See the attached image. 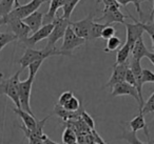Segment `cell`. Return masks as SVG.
Masks as SVG:
<instances>
[{"label":"cell","instance_id":"cell-33","mask_svg":"<svg viewBox=\"0 0 154 144\" xmlns=\"http://www.w3.org/2000/svg\"><path fill=\"white\" fill-rule=\"evenodd\" d=\"M143 30H145V32L148 33V35H149L150 38H151L152 49H153V51H154V23L153 22H148V23L143 22Z\"/></svg>","mask_w":154,"mask_h":144},{"label":"cell","instance_id":"cell-36","mask_svg":"<svg viewBox=\"0 0 154 144\" xmlns=\"http://www.w3.org/2000/svg\"><path fill=\"white\" fill-rule=\"evenodd\" d=\"M73 96H74V95H73V92H71V91L64 92V93H62L61 95L59 96V99H58V104H59V105H61V106H63L64 104H66V102H68L69 100L73 97Z\"/></svg>","mask_w":154,"mask_h":144},{"label":"cell","instance_id":"cell-43","mask_svg":"<svg viewBox=\"0 0 154 144\" xmlns=\"http://www.w3.org/2000/svg\"><path fill=\"white\" fill-rule=\"evenodd\" d=\"M150 18H151V19H153V23H154V12H152V13H151V17H150Z\"/></svg>","mask_w":154,"mask_h":144},{"label":"cell","instance_id":"cell-11","mask_svg":"<svg viewBox=\"0 0 154 144\" xmlns=\"http://www.w3.org/2000/svg\"><path fill=\"white\" fill-rule=\"evenodd\" d=\"M113 72L110 77L108 83L105 85V87H113L114 85L118 84L120 82H125L126 80V74L129 68V61L125 62L122 64H113Z\"/></svg>","mask_w":154,"mask_h":144},{"label":"cell","instance_id":"cell-8","mask_svg":"<svg viewBox=\"0 0 154 144\" xmlns=\"http://www.w3.org/2000/svg\"><path fill=\"white\" fill-rule=\"evenodd\" d=\"M93 22H94V14L91 13L82 20L71 21L70 26L72 28V30L74 31V33L77 36L88 41L89 37H90L91 26H92Z\"/></svg>","mask_w":154,"mask_h":144},{"label":"cell","instance_id":"cell-9","mask_svg":"<svg viewBox=\"0 0 154 144\" xmlns=\"http://www.w3.org/2000/svg\"><path fill=\"white\" fill-rule=\"evenodd\" d=\"M126 15L122 13L118 8H106L103 11V15L97 19L96 22H103V24L111 26L112 23H126Z\"/></svg>","mask_w":154,"mask_h":144},{"label":"cell","instance_id":"cell-34","mask_svg":"<svg viewBox=\"0 0 154 144\" xmlns=\"http://www.w3.org/2000/svg\"><path fill=\"white\" fill-rule=\"evenodd\" d=\"M141 79H143V83H154V73L147 68H143Z\"/></svg>","mask_w":154,"mask_h":144},{"label":"cell","instance_id":"cell-5","mask_svg":"<svg viewBox=\"0 0 154 144\" xmlns=\"http://www.w3.org/2000/svg\"><path fill=\"white\" fill-rule=\"evenodd\" d=\"M86 42L87 40L77 36L74 33V31L72 30V28L69 26L66 31V34L63 36V41H62L60 51L63 52L64 54H66V56H71L72 55V52L75 49H78V47L85 45Z\"/></svg>","mask_w":154,"mask_h":144},{"label":"cell","instance_id":"cell-10","mask_svg":"<svg viewBox=\"0 0 154 144\" xmlns=\"http://www.w3.org/2000/svg\"><path fill=\"white\" fill-rule=\"evenodd\" d=\"M53 28H54L53 23L43 24V26H41L37 32L33 33L32 36L28 37L26 39L22 40L20 43H22L26 49H33V46H35L39 41L43 40V39H48V37L50 36V34H51Z\"/></svg>","mask_w":154,"mask_h":144},{"label":"cell","instance_id":"cell-23","mask_svg":"<svg viewBox=\"0 0 154 144\" xmlns=\"http://www.w3.org/2000/svg\"><path fill=\"white\" fill-rule=\"evenodd\" d=\"M107 26V24L99 23V22H93L92 26H91V32H90V37L89 40H94V39L100 38L101 33H103V28Z\"/></svg>","mask_w":154,"mask_h":144},{"label":"cell","instance_id":"cell-6","mask_svg":"<svg viewBox=\"0 0 154 144\" xmlns=\"http://www.w3.org/2000/svg\"><path fill=\"white\" fill-rule=\"evenodd\" d=\"M33 82H34V79L29 77L26 80L20 81L19 82V102H20V108L24 112H26L28 114L32 115L33 114L32 110H31V105H30V99H31V92H32V86H33Z\"/></svg>","mask_w":154,"mask_h":144},{"label":"cell","instance_id":"cell-45","mask_svg":"<svg viewBox=\"0 0 154 144\" xmlns=\"http://www.w3.org/2000/svg\"><path fill=\"white\" fill-rule=\"evenodd\" d=\"M3 78V74L1 72H0V79H2Z\"/></svg>","mask_w":154,"mask_h":144},{"label":"cell","instance_id":"cell-26","mask_svg":"<svg viewBox=\"0 0 154 144\" xmlns=\"http://www.w3.org/2000/svg\"><path fill=\"white\" fill-rule=\"evenodd\" d=\"M17 40L16 36L12 33H0V51L7 44Z\"/></svg>","mask_w":154,"mask_h":144},{"label":"cell","instance_id":"cell-13","mask_svg":"<svg viewBox=\"0 0 154 144\" xmlns=\"http://www.w3.org/2000/svg\"><path fill=\"white\" fill-rule=\"evenodd\" d=\"M7 26L12 31V34H14L16 36L18 42H21L22 40L28 38L29 34L31 33V30L29 28V26L22 20H11V21L8 22Z\"/></svg>","mask_w":154,"mask_h":144},{"label":"cell","instance_id":"cell-41","mask_svg":"<svg viewBox=\"0 0 154 144\" xmlns=\"http://www.w3.org/2000/svg\"><path fill=\"white\" fill-rule=\"evenodd\" d=\"M116 2H117L120 7H127L129 3H132L131 0H116Z\"/></svg>","mask_w":154,"mask_h":144},{"label":"cell","instance_id":"cell-1","mask_svg":"<svg viewBox=\"0 0 154 144\" xmlns=\"http://www.w3.org/2000/svg\"><path fill=\"white\" fill-rule=\"evenodd\" d=\"M66 56L63 52L60 50H57L56 47L54 49H48L45 47L42 50H34V49H26L22 57L19 59V63L21 65V70H23L26 68H28L31 63L38 60H45L47 58L53 57V56Z\"/></svg>","mask_w":154,"mask_h":144},{"label":"cell","instance_id":"cell-42","mask_svg":"<svg viewBox=\"0 0 154 144\" xmlns=\"http://www.w3.org/2000/svg\"><path fill=\"white\" fill-rule=\"evenodd\" d=\"M147 58L149 59V61L154 65V53H150V52H149V53H148V55H147Z\"/></svg>","mask_w":154,"mask_h":144},{"label":"cell","instance_id":"cell-17","mask_svg":"<svg viewBox=\"0 0 154 144\" xmlns=\"http://www.w3.org/2000/svg\"><path fill=\"white\" fill-rule=\"evenodd\" d=\"M68 0H50V7L49 11L45 15H43V21H47V23H52L54 20V18L56 17L57 11L61 8H63V5L66 3Z\"/></svg>","mask_w":154,"mask_h":144},{"label":"cell","instance_id":"cell-18","mask_svg":"<svg viewBox=\"0 0 154 144\" xmlns=\"http://www.w3.org/2000/svg\"><path fill=\"white\" fill-rule=\"evenodd\" d=\"M82 110H84V108H82V107L78 110H76V112H69L63 106L59 105V104L57 103L55 105V107H54V114L57 115L58 117H60L63 121H66V120H71V119L80 117Z\"/></svg>","mask_w":154,"mask_h":144},{"label":"cell","instance_id":"cell-12","mask_svg":"<svg viewBox=\"0 0 154 144\" xmlns=\"http://www.w3.org/2000/svg\"><path fill=\"white\" fill-rule=\"evenodd\" d=\"M112 97H118V96H131L133 97L138 103V108L140 106V100L138 97V93H137L136 88L132 85H130L129 83L125 82H120L118 84L114 85L112 87V93H111Z\"/></svg>","mask_w":154,"mask_h":144},{"label":"cell","instance_id":"cell-3","mask_svg":"<svg viewBox=\"0 0 154 144\" xmlns=\"http://www.w3.org/2000/svg\"><path fill=\"white\" fill-rule=\"evenodd\" d=\"M22 70L20 68L16 74H14L12 77H10L7 80H2L0 82V95H5L14 102L16 105V108H20L19 102V76L21 74Z\"/></svg>","mask_w":154,"mask_h":144},{"label":"cell","instance_id":"cell-35","mask_svg":"<svg viewBox=\"0 0 154 144\" xmlns=\"http://www.w3.org/2000/svg\"><path fill=\"white\" fill-rule=\"evenodd\" d=\"M80 117L82 118V120H84V122L86 123L87 125H88L89 127H90L91 129H94L95 127V124H94V120L92 119V117L90 116V115L88 114V112H86V110H82V115H80Z\"/></svg>","mask_w":154,"mask_h":144},{"label":"cell","instance_id":"cell-29","mask_svg":"<svg viewBox=\"0 0 154 144\" xmlns=\"http://www.w3.org/2000/svg\"><path fill=\"white\" fill-rule=\"evenodd\" d=\"M139 112H141L143 116L147 114H150V112H154V92H153V94L150 96L149 99L147 100V102L143 103V108L139 110Z\"/></svg>","mask_w":154,"mask_h":144},{"label":"cell","instance_id":"cell-16","mask_svg":"<svg viewBox=\"0 0 154 144\" xmlns=\"http://www.w3.org/2000/svg\"><path fill=\"white\" fill-rule=\"evenodd\" d=\"M128 125L129 127L131 128V131L133 133H137V131L141 130L143 129L145 130V134H146V137L147 139L149 140L150 137H149V130H148V126H147V123L145 121V117L141 112H139L137 116H135L130 122H128Z\"/></svg>","mask_w":154,"mask_h":144},{"label":"cell","instance_id":"cell-14","mask_svg":"<svg viewBox=\"0 0 154 144\" xmlns=\"http://www.w3.org/2000/svg\"><path fill=\"white\" fill-rule=\"evenodd\" d=\"M14 112L17 115L18 117H20V119L23 122V126L26 127V129H29L30 131L34 133L37 128V124H38V120L35 119V116H32V115L28 114L26 112L22 110L21 108H14Z\"/></svg>","mask_w":154,"mask_h":144},{"label":"cell","instance_id":"cell-21","mask_svg":"<svg viewBox=\"0 0 154 144\" xmlns=\"http://www.w3.org/2000/svg\"><path fill=\"white\" fill-rule=\"evenodd\" d=\"M131 54V47L125 43L116 54V61L114 64H122L125 62L129 61V56Z\"/></svg>","mask_w":154,"mask_h":144},{"label":"cell","instance_id":"cell-19","mask_svg":"<svg viewBox=\"0 0 154 144\" xmlns=\"http://www.w3.org/2000/svg\"><path fill=\"white\" fill-rule=\"evenodd\" d=\"M148 53H149V51H148V49L146 47L145 42H143V37H141V38H139L138 40L135 42V44L133 45L132 50H131V54H132V57L131 58L140 61L143 57H147Z\"/></svg>","mask_w":154,"mask_h":144},{"label":"cell","instance_id":"cell-4","mask_svg":"<svg viewBox=\"0 0 154 144\" xmlns=\"http://www.w3.org/2000/svg\"><path fill=\"white\" fill-rule=\"evenodd\" d=\"M52 23L54 24V28L52 30L50 36L48 37V43H47V46H45L48 49H54V47H56L55 46L56 42L59 39L63 38L66 28H68V26L71 23V20L66 19L64 17H62V15L56 16Z\"/></svg>","mask_w":154,"mask_h":144},{"label":"cell","instance_id":"cell-7","mask_svg":"<svg viewBox=\"0 0 154 144\" xmlns=\"http://www.w3.org/2000/svg\"><path fill=\"white\" fill-rule=\"evenodd\" d=\"M129 17L132 18L134 23H125L126 26V44H128L132 50L135 42L143 37L145 30H143V22L138 21L132 15H129Z\"/></svg>","mask_w":154,"mask_h":144},{"label":"cell","instance_id":"cell-15","mask_svg":"<svg viewBox=\"0 0 154 144\" xmlns=\"http://www.w3.org/2000/svg\"><path fill=\"white\" fill-rule=\"evenodd\" d=\"M22 21L29 26L31 32L35 33L43 26V14L40 11H36L24 18Z\"/></svg>","mask_w":154,"mask_h":144},{"label":"cell","instance_id":"cell-40","mask_svg":"<svg viewBox=\"0 0 154 144\" xmlns=\"http://www.w3.org/2000/svg\"><path fill=\"white\" fill-rule=\"evenodd\" d=\"M41 140L43 141V144H62V143H58V142H55V141H53V140H51L47 135L43 136V137L41 138Z\"/></svg>","mask_w":154,"mask_h":144},{"label":"cell","instance_id":"cell-24","mask_svg":"<svg viewBox=\"0 0 154 144\" xmlns=\"http://www.w3.org/2000/svg\"><path fill=\"white\" fill-rule=\"evenodd\" d=\"M119 46H122V40L117 36H114L112 38L108 39L107 46H106V49H103V52L109 53V52L116 51Z\"/></svg>","mask_w":154,"mask_h":144},{"label":"cell","instance_id":"cell-20","mask_svg":"<svg viewBox=\"0 0 154 144\" xmlns=\"http://www.w3.org/2000/svg\"><path fill=\"white\" fill-rule=\"evenodd\" d=\"M14 5L18 7V0H1L0 1V18L5 17L14 10Z\"/></svg>","mask_w":154,"mask_h":144},{"label":"cell","instance_id":"cell-28","mask_svg":"<svg viewBox=\"0 0 154 144\" xmlns=\"http://www.w3.org/2000/svg\"><path fill=\"white\" fill-rule=\"evenodd\" d=\"M63 107L66 108V110H69V112H76V110H78L82 107V102L77 99L75 96H73V97L64 104Z\"/></svg>","mask_w":154,"mask_h":144},{"label":"cell","instance_id":"cell-25","mask_svg":"<svg viewBox=\"0 0 154 144\" xmlns=\"http://www.w3.org/2000/svg\"><path fill=\"white\" fill-rule=\"evenodd\" d=\"M77 138L75 133L71 128L66 127L62 134V144H76Z\"/></svg>","mask_w":154,"mask_h":144},{"label":"cell","instance_id":"cell-37","mask_svg":"<svg viewBox=\"0 0 154 144\" xmlns=\"http://www.w3.org/2000/svg\"><path fill=\"white\" fill-rule=\"evenodd\" d=\"M126 81L127 83H129L130 85H132V86H134L135 88H136V80H135V77L134 75L132 74V72H131L130 68H128V70H127V74H126Z\"/></svg>","mask_w":154,"mask_h":144},{"label":"cell","instance_id":"cell-48","mask_svg":"<svg viewBox=\"0 0 154 144\" xmlns=\"http://www.w3.org/2000/svg\"><path fill=\"white\" fill-rule=\"evenodd\" d=\"M0 1H1V0H0Z\"/></svg>","mask_w":154,"mask_h":144},{"label":"cell","instance_id":"cell-27","mask_svg":"<svg viewBox=\"0 0 154 144\" xmlns=\"http://www.w3.org/2000/svg\"><path fill=\"white\" fill-rule=\"evenodd\" d=\"M122 139L126 140L129 144H146L137 138L136 133H133L131 130H125L122 136Z\"/></svg>","mask_w":154,"mask_h":144},{"label":"cell","instance_id":"cell-39","mask_svg":"<svg viewBox=\"0 0 154 144\" xmlns=\"http://www.w3.org/2000/svg\"><path fill=\"white\" fill-rule=\"evenodd\" d=\"M131 2L134 4V7H135V9H136V12L139 14V16H140V19H141V17H143V12H141V10H140V0H131Z\"/></svg>","mask_w":154,"mask_h":144},{"label":"cell","instance_id":"cell-46","mask_svg":"<svg viewBox=\"0 0 154 144\" xmlns=\"http://www.w3.org/2000/svg\"><path fill=\"white\" fill-rule=\"evenodd\" d=\"M154 1V0H153ZM152 12H154V2H153V9H152Z\"/></svg>","mask_w":154,"mask_h":144},{"label":"cell","instance_id":"cell-30","mask_svg":"<svg viewBox=\"0 0 154 144\" xmlns=\"http://www.w3.org/2000/svg\"><path fill=\"white\" fill-rule=\"evenodd\" d=\"M20 128L23 130L24 136L28 138L30 144H43V141L40 139V138H38L37 136H35L34 134L32 133V131H30L29 129H26V127L23 126V125H21V126H20Z\"/></svg>","mask_w":154,"mask_h":144},{"label":"cell","instance_id":"cell-32","mask_svg":"<svg viewBox=\"0 0 154 144\" xmlns=\"http://www.w3.org/2000/svg\"><path fill=\"white\" fill-rule=\"evenodd\" d=\"M115 33H116V30L113 26H107L105 28H103V33H101L100 38L108 40V39H110V38H112V37L115 36Z\"/></svg>","mask_w":154,"mask_h":144},{"label":"cell","instance_id":"cell-31","mask_svg":"<svg viewBox=\"0 0 154 144\" xmlns=\"http://www.w3.org/2000/svg\"><path fill=\"white\" fill-rule=\"evenodd\" d=\"M43 61H45V60H38V61L33 62V63H31L30 65L28 66V68H29V77L35 79V76H36L37 72L39 70L40 66L42 65Z\"/></svg>","mask_w":154,"mask_h":144},{"label":"cell","instance_id":"cell-47","mask_svg":"<svg viewBox=\"0 0 154 144\" xmlns=\"http://www.w3.org/2000/svg\"><path fill=\"white\" fill-rule=\"evenodd\" d=\"M97 1H98V2H99V1H103V0H97Z\"/></svg>","mask_w":154,"mask_h":144},{"label":"cell","instance_id":"cell-2","mask_svg":"<svg viewBox=\"0 0 154 144\" xmlns=\"http://www.w3.org/2000/svg\"><path fill=\"white\" fill-rule=\"evenodd\" d=\"M45 2H50V0H31L30 2H28L26 4L23 5L19 4L9 15H7L3 18H0V26H7L8 22L11 21V20H15V19L23 20L24 18H26L32 13L38 11L40 5Z\"/></svg>","mask_w":154,"mask_h":144},{"label":"cell","instance_id":"cell-22","mask_svg":"<svg viewBox=\"0 0 154 144\" xmlns=\"http://www.w3.org/2000/svg\"><path fill=\"white\" fill-rule=\"evenodd\" d=\"M82 0H68L66 3L62 8V17H64L66 19H70L71 15H72L73 11L75 10V8L77 7V4L80 2Z\"/></svg>","mask_w":154,"mask_h":144},{"label":"cell","instance_id":"cell-38","mask_svg":"<svg viewBox=\"0 0 154 144\" xmlns=\"http://www.w3.org/2000/svg\"><path fill=\"white\" fill-rule=\"evenodd\" d=\"M103 3L106 8H118L120 9V5L116 2V0H103Z\"/></svg>","mask_w":154,"mask_h":144},{"label":"cell","instance_id":"cell-44","mask_svg":"<svg viewBox=\"0 0 154 144\" xmlns=\"http://www.w3.org/2000/svg\"><path fill=\"white\" fill-rule=\"evenodd\" d=\"M147 144H154V141H150V139L148 140V143Z\"/></svg>","mask_w":154,"mask_h":144}]
</instances>
